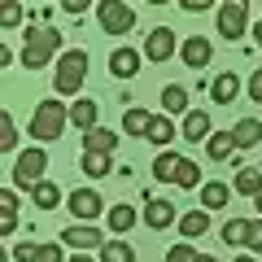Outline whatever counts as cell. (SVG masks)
Masks as SVG:
<instances>
[{
    "instance_id": "26",
    "label": "cell",
    "mask_w": 262,
    "mask_h": 262,
    "mask_svg": "<svg viewBox=\"0 0 262 262\" xmlns=\"http://www.w3.org/2000/svg\"><path fill=\"white\" fill-rule=\"evenodd\" d=\"M162 105H166V114H188V88L184 83H166L162 88Z\"/></svg>"
},
{
    "instance_id": "4",
    "label": "cell",
    "mask_w": 262,
    "mask_h": 262,
    "mask_svg": "<svg viewBox=\"0 0 262 262\" xmlns=\"http://www.w3.org/2000/svg\"><path fill=\"white\" fill-rule=\"evenodd\" d=\"M96 22H101L105 35H131V27H136V9L122 5V0H101V5H96Z\"/></svg>"
},
{
    "instance_id": "9",
    "label": "cell",
    "mask_w": 262,
    "mask_h": 262,
    "mask_svg": "<svg viewBox=\"0 0 262 262\" xmlns=\"http://www.w3.org/2000/svg\"><path fill=\"white\" fill-rule=\"evenodd\" d=\"M175 48H179V39H175L170 27H153L149 39H144V57H149V61H170Z\"/></svg>"
},
{
    "instance_id": "38",
    "label": "cell",
    "mask_w": 262,
    "mask_h": 262,
    "mask_svg": "<svg viewBox=\"0 0 262 262\" xmlns=\"http://www.w3.org/2000/svg\"><path fill=\"white\" fill-rule=\"evenodd\" d=\"M249 96L262 105V70H253V79H249Z\"/></svg>"
},
{
    "instance_id": "43",
    "label": "cell",
    "mask_w": 262,
    "mask_h": 262,
    "mask_svg": "<svg viewBox=\"0 0 262 262\" xmlns=\"http://www.w3.org/2000/svg\"><path fill=\"white\" fill-rule=\"evenodd\" d=\"M66 262H92V258H88V253H75V258H66Z\"/></svg>"
},
{
    "instance_id": "7",
    "label": "cell",
    "mask_w": 262,
    "mask_h": 262,
    "mask_svg": "<svg viewBox=\"0 0 262 262\" xmlns=\"http://www.w3.org/2000/svg\"><path fill=\"white\" fill-rule=\"evenodd\" d=\"M245 31H249V9H245V0H227L223 9H219V35L236 44Z\"/></svg>"
},
{
    "instance_id": "13",
    "label": "cell",
    "mask_w": 262,
    "mask_h": 262,
    "mask_svg": "<svg viewBox=\"0 0 262 262\" xmlns=\"http://www.w3.org/2000/svg\"><path fill=\"white\" fill-rule=\"evenodd\" d=\"M110 75L136 79V75H140V53H136V48H114V53H110Z\"/></svg>"
},
{
    "instance_id": "44",
    "label": "cell",
    "mask_w": 262,
    "mask_h": 262,
    "mask_svg": "<svg viewBox=\"0 0 262 262\" xmlns=\"http://www.w3.org/2000/svg\"><path fill=\"white\" fill-rule=\"evenodd\" d=\"M196 262H219V258H210V253H201V258H196Z\"/></svg>"
},
{
    "instance_id": "25",
    "label": "cell",
    "mask_w": 262,
    "mask_h": 262,
    "mask_svg": "<svg viewBox=\"0 0 262 262\" xmlns=\"http://www.w3.org/2000/svg\"><path fill=\"white\" fill-rule=\"evenodd\" d=\"M232 188H236V192H245V196H258V192H262V170H258V166H241Z\"/></svg>"
},
{
    "instance_id": "17",
    "label": "cell",
    "mask_w": 262,
    "mask_h": 262,
    "mask_svg": "<svg viewBox=\"0 0 262 262\" xmlns=\"http://www.w3.org/2000/svg\"><path fill=\"white\" fill-rule=\"evenodd\" d=\"M232 136H236V149H258L262 144V118H241L232 127Z\"/></svg>"
},
{
    "instance_id": "33",
    "label": "cell",
    "mask_w": 262,
    "mask_h": 262,
    "mask_svg": "<svg viewBox=\"0 0 262 262\" xmlns=\"http://www.w3.org/2000/svg\"><path fill=\"white\" fill-rule=\"evenodd\" d=\"M27 262H61V241L57 245H31Z\"/></svg>"
},
{
    "instance_id": "27",
    "label": "cell",
    "mask_w": 262,
    "mask_h": 262,
    "mask_svg": "<svg viewBox=\"0 0 262 262\" xmlns=\"http://www.w3.org/2000/svg\"><path fill=\"white\" fill-rule=\"evenodd\" d=\"M101 262H136V245L131 241H105Z\"/></svg>"
},
{
    "instance_id": "3",
    "label": "cell",
    "mask_w": 262,
    "mask_h": 262,
    "mask_svg": "<svg viewBox=\"0 0 262 262\" xmlns=\"http://www.w3.org/2000/svg\"><path fill=\"white\" fill-rule=\"evenodd\" d=\"M83 79H88V53H83V48L61 53V61H57V70H53L57 96H75L79 88H83Z\"/></svg>"
},
{
    "instance_id": "34",
    "label": "cell",
    "mask_w": 262,
    "mask_h": 262,
    "mask_svg": "<svg viewBox=\"0 0 262 262\" xmlns=\"http://www.w3.org/2000/svg\"><path fill=\"white\" fill-rule=\"evenodd\" d=\"M18 22H22V5H18V0H5V9H0V27L13 31Z\"/></svg>"
},
{
    "instance_id": "8",
    "label": "cell",
    "mask_w": 262,
    "mask_h": 262,
    "mask_svg": "<svg viewBox=\"0 0 262 262\" xmlns=\"http://www.w3.org/2000/svg\"><path fill=\"white\" fill-rule=\"evenodd\" d=\"M61 245H70V249H79V253H88V249H105L101 227H96V223H75V227H66V232H61Z\"/></svg>"
},
{
    "instance_id": "39",
    "label": "cell",
    "mask_w": 262,
    "mask_h": 262,
    "mask_svg": "<svg viewBox=\"0 0 262 262\" xmlns=\"http://www.w3.org/2000/svg\"><path fill=\"white\" fill-rule=\"evenodd\" d=\"M0 210H18V192H13V188L0 192Z\"/></svg>"
},
{
    "instance_id": "15",
    "label": "cell",
    "mask_w": 262,
    "mask_h": 262,
    "mask_svg": "<svg viewBox=\"0 0 262 262\" xmlns=\"http://www.w3.org/2000/svg\"><path fill=\"white\" fill-rule=\"evenodd\" d=\"M227 201H232V184H223V179L201 184V210H223Z\"/></svg>"
},
{
    "instance_id": "16",
    "label": "cell",
    "mask_w": 262,
    "mask_h": 262,
    "mask_svg": "<svg viewBox=\"0 0 262 262\" xmlns=\"http://www.w3.org/2000/svg\"><path fill=\"white\" fill-rule=\"evenodd\" d=\"M179 232H184V241H196V236L210 232V210H188V214H179Z\"/></svg>"
},
{
    "instance_id": "11",
    "label": "cell",
    "mask_w": 262,
    "mask_h": 262,
    "mask_svg": "<svg viewBox=\"0 0 262 262\" xmlns=\"http://www.w3.org/2000/svg\"><path fill=\"white\" fill-rule=\"evenodd\" d=\"M179 136H184V140H192V144L210 140V136H214L210 114H206V110H188V114H184V127H179Z\"/></svg>"
},
{
    "instance_id": "22",
    "label": "cell",
    "mask_w": 262,
    "mask_h": 262,
    "mask_svg": "<svg viewBox=\"0 0 262 262\" xmlns=\"http://www.w3.org/2000/svg\"><path fill=\"white\" fill-rule=\"evenodd\" d=\"M179 166H184V158L179 153H158V162H153V179H162V184H175V175H179Z\"/></svg>"
},
{
    "instance_id": "28",
    "label": "cell",
    "mask_w": 262,
    "mask_h": 262,
    "mask_svg": "<svg viewBox=\"0 0 262 262\" xmlns=\"http://www.w3.org/2000/svg\"><path fill=\"white\" fill-rule=\"evenodd\" d=\"M105 219H110V232H131V227H136V210H131V206H110V214H105Z\"/></svg>"
},
{
    "instance_id": "32",
    "label": "cell",
    "mask_w": 262,
    "mask_h": 262,
    "mask_svg": "<svg viewBox=\"0 0 262 262\" xmlns=\"http://www.w3.org/2000/svg\"><path fill=\"white\" fill-rule=\"evenodd\" d=\"M175 188H201V166L184 158V166H179V175H175Z\"/></svg>"
},
{
    "instance_id": "35",
    "label": "cell",
    "mask_w": 262,
    "mask_h": 262,
    "mask_svg": "<svg viewBox=\"0 0 262 262\" xmlns=\"http://www.w3.org/2000/svg\"><path fill=\"white\" fill-rule=\"evenodd\" d=\"M196 258H201V253H196L192 249V245H170V249H166V262H196Z\"/></svg>"
},
{
    "instance_id": "42",
    "label": "cell",
    "mask_w": 262,
    "mask_h": 262,
    "mask_svg": "<svg viewBox=\"0 0 262 262\" xmlns=\"http://www.w3.org/2000/svg\"><path fill=\"white\" fill-rule=\"evenodd\" d=\"M232 262H253V253H236V258Z\"/></svg>"
},
{
    "instance_id": "31",
    "label": "cell",
    "mask_w": 262,
    "mask_h": 262,
    "mask_svg": "<svg viewBox=\"0 0 262 262\" xmlns=\"http://www.w3.org/2000/svg\"><path fill=\"white\" fill-rule=\"evenodd\" d=\"M83 175H92V179L110 175V153H83Z\"/></svg>"
},
{
    "instance_id": "37",
    "label": "cell",
    "mask_w": 262,
    "mask_h": 262,
    "mask_svg": "<svg viewBox=\"0 0 262 262\" xmlns=\"http://www.w3.org/2000/svg\"><path fill=\"white\" fill-rule=\"evenodd\" d=\"M13 227H18V210H5V214H0V232L9 236Z\"/></svg>"
},
{
    "instance_id": "19",
    "label": "cell",
    "mask_w": 262,
    "mask_h": 262,
    "mask_svg": "<svg viewBox=\"0 0 262 262\" xmlns=\"http://www.w3.org/2000/svg\"><path fill=\"white\" fill-rule=\"evenodd\" d=\"M236 92H241V79H236V70H223V75L210 83V96H214L219 105H232V101H236Z\"/></svg>"
},
{
    "instance_id": "10",
    "label": "cell",
    "mask_w": 262,
    "mask_h": 262,
    "mask_svg": "<svg viewBox=\"0 0 262 262\" xmlns=\"http://www.w3.org/2000/svg\"><path fill=\"white\" fill-rule=\"evenodd\" d=\"M179 57H184L188 70H201V66H210V57H214V44H210L206 35H188L184 48H179Z\"/></svg>"
},
{
    "instance_id": "24",
    "label": "cell",
    "mask_w": 262,
    "mask_h": 262,
    "mask_svg": "<svg viewBox=\"0 0 262 262\" xmlns=\"http://www.w3.org/2000/svg\"><path fill=\"white\" fill-rule=\"evenodd\" d=\"M249 227H253V219H227L223 223V245H249Z\"/></svg>"
},
{
    "instance_id": "46",
    "label": "cell",
    "mask_w": 262,
    "mask_h": 262,
    "mask_svg": "<svg viewBox=\"0 0 262 262\" xmlns=\"http://www.w3.org/2000/svg\"><path fill=\"white\" fill-rule=\"evenodd\" d=\"M253 206H258V210H262V192H258V196H253Z\"/></svg>"
},
{
    "instance_id": "36",
    "label": "cell",
    "mask_w": 262,
    "mask_h": 262,
    "mask_svg": "<svg viewBox=\"0 0 262 262\" xmlns=\"http://www.w3.org/2000/svg\"><path fill=\"white\" fill-rule=\"evenodd\" d=\"M249 253H262V219H253V227H249V245H245Z\"/></svg>"
},
{
    "instance_id": "21",
    "label": "cell",
    "mask_w": 262,
    "mask_h": 262,
    "mask_svg": "<svg viewBox=\"0 0 262 262\" xmlns=\"http://www.w3.org/2000/svg\"><path fill=\"white\" fill-rule=\"evenodd\" d=\"M96 114H101V105H96V101H75V105H70V122H75L83 136L96 127Z\"/></svg>"
},
{
    "instance_id": "1",
    "label": "cell",
    "mask_w": 262,
    "mask_h": 262,
    "mask_svg": "<svg viewBox=\"0 0 262 262\" xmlns=\"http://www.w3.org/2000/svg\"><path fill=\"white\" fill-rule=\"evenodd\" d=\"M57 53H61V31L27 27V39H22V66H27V70H44Z\"/></svg>"
},
{
    "instance_id": "5",
    "label": "cell",
    "mask_w": 262,
    "mask_h": 262,
    "mask_svg": "<svg viewBox=\"0 0 262 262\" xmlns=\"http://www.w3.org/2000/svg\"><path fill=\"white\" fill-rule=\"evenodd\" d=\"M44 170H48V153L35 144V149L18 153V162H13V184L18 188H35L39 179H44Z\"/></svg>"
},
{
    "instance_id": "2",
    "label": "cell",
    "mask_w": 262,
    "mask_h": 262,
    "mask_svg": "<svg viewBox=\"0 0 262 262\" xmlns=\"http://www.w3.org/2000/svg\"><path fill=\"white\" fill-rule=\"evenodd\" d=\"M66 122H70V110H66L61 101H39L35 105V114H31V140H61V131H66Z\"/></svg>"
},
{
    "instance_id": "45",
    "label": "cell",
    "mask_w": 262,
    "mask_h": 262,
    "mask_svg": "<svg viewBox=\"0 0 262 262\" xmlns=\"http://www.w3.org/2000/svg\"><path fill=\"white\" fill-rule=\"evenodd\" d=\"M253 35H258V44H262V18H258V31H253Z\"/></svg>"
},
{
    "instance_id": "29",
    "label": "cell",
    "mask_w": 262,
    "mask_h": 262,
    "mask_svg": "<svg viewBox=\"0 0 262 262\" xmlns=\"http://www.w3.org/2000/svg\"><path fill=\"white\" fill-rule=\"evenodd\" d=\"M175 136H179L175 122H170L166 114H158V118H153V127H149V144H170Z\"/></svg>"
},
{
    "instance_id": "23",
    "label": "cell",
    "mask_w": 262,
    "mask_h": 262,
    "mask_svg": "<svg viewBox=\"0 0 262 262\" xmlns=\"http://www.w3.org/2000/svg\"><path fill=\"white\" fill-rule=\"evenodd\" d=\"M206 153H210L214 162H227V158L236 153V136H232V131H214V136L206 140Z\"/></svg>"
},
{
    "instance_id": "20",
    "label": "cell",
    "mask_w": 262,
    "mask_h": 262,
    "mask_svg": "<svg viewBox=\"0 0 262 262\" xmlns=\"http://www.w3.org/2000/svg\"><path fill=\"white\" fill-rule=\"evenodd\" d=\"M114 149H118V136L105 131V127H92L83 136V153H114Z\"/></svg>"
},
{
    "instance_id": "14",
    "label": "cell",
    "mask_w": 262,
    "mask_h": 262,
    "mask_svg": "<svg viewBox=\"0 0 262 262\" xmlns=\"http://www.w3.org/2000/svg\"><path fill=\"white\" fill-rule=\"evenodd\" d=\"M144 223H149L153 232H166L170 223H179V214H175V206H170V201H158V196H153L149 206H144Z\"/></svg>"
},
{
    "instance_id": "12",
    "label": "cell",
    "mask_w": 262,
    "mask_h": 262,
    "mask_svg": "<svg viewBox=\"0 0 262 262\" xmlns=\"http://www.w3.org/2000/svg\"><path fill=\"white\" fill-rule=\"evenodd\" d=\"M153 118H158V114L140 110V105H131V110L122 114V131H127L131 140H149V127H153Z\"/></svg>"
},
{
    "instance_id": "30",
    "label": "cell",
    "mask_w": 262,
    "mask_h": 262,
    "mask_svg": "<svg viewBox=\"0 0 262 262\" xmlns=\"http://www.w3.org/2000/svg\"><path fill=\"white\" fill-rule=\"evenodd\" d=\"M0 149H5V153L18 149V127H13V114L9 110H0Z\"/></svg>"
},
{
    "instance_id": "18",
    "label": "cell",
    "mask_w": 262,
    "mask_h": 262,
    "mask_svg": "<svg viewBox=\"0 0 262 262\" xmlns=\"http://www.w3.org/2000/svg\"><path fill=\"white\" fill-rule=\"evenodd\" d=\"M31 206L35 210H57L61 206V188H57L53 179H39V184L31 188Z\"/></svg>"
},
{
    "instance_id": "40",
    "label": "cell",
    "mask_w": 262,
    "mask_h": 262,
    "mask_svg": "<svg viewBox=\"0 0 262 262\" xmlns=\"http://www.w3.org/2000/svg\"><path fill=\"white\" fill-rule=\"evenodd\" d=\"M83 9H88V0H66V13H75V18H79Z\"/></svg>"
},
{
    "instance_id": "6",
    "label": "cell",
    "mask_w": 262,
    "mask_h": 262,
    "mask_svg": "<svg viewBox=\"0 0 262 262\" xmlns=\"http://www.w3.org/2000/svg\"><path fill=\"white\" fill-rule=\"evenodd\" d=\"M66 210H70L79 223H96V219H101V210H105V201H101V192H96V188H75V192L66 196Z\"/></svg>"
},
{
    "instance_id": "41",
    "label": "cell",
    "mask_w": 262,
    "mask_h": 262,
    "mask_svg": "<svg viewBox=\"0 0 262 262\" xmlns=\"http://www.w3.org/2000/svg\"><path fill=\"white\" fill-rule=\"evenodd\" d=\"M206 5H210V0H184V13H201Z\"/></svg>"
}]
</instances>
